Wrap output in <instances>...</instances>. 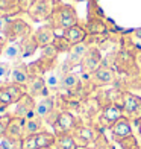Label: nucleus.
<instances>
[{"label":"nucleus","instance_id":"obj_1","mask_svg":"<svg viewBox=\"0 0 141 149\" xmlns=\"http://www.w3.org/2000/svg\"><path fill=\"white\" fill-rule=\"evenodd\" d=\"M77 14L76 9L71 5H65V3H59L55 11H53L52 17L49 18V23L52 24V28L55 31H67L71 26L77 24Z\"/></svg>","mask_w":141,"mask_h":149},{"label":"nucleus","instance_id":"obj_2","mask_svg":"<svg viewBox=\"0 0 141 149\" xmlns=\"http://www.w3.org/2000/svg\"><path fill=\"white\" fill-rule=\"evenodd\" d=\"M61 3V0H33L26 14L32 22H49L55 8Z\"/></svg>","mask_w":141,"mask_h":149},{"label":"nucleus","instance_id":"obj_3","mask_svg":"<svg viewBox=\"0 0 141 149\" xmlns=\"http://www.w3.org/2000/svg\"><path fill=\"white\" fill-rule=\"evenodd\" d=\"M24 94L26 87L23 85H17L12 82L0 85V113L5 111L11 105H15Z\"/></svg>","mask_w":141,"mask_h":149},{"label":"nucleus","instance_id":"obj_4","mask_svg":"<svg viewBox=\"0 0 141 149\" xmlns=\"http://www.w3.org/2000/svg\"><path fill=\"white\" fill-rule=\"evenodd\" d=\"M56 141V134L49 132V131H41L33 135H26L20 141V149H44L55 146Z\"/></svg>","mask_w":141,"mask_h":149},{"label":"nucleus","instance_id":"obj_5","mask_svg":"<svg viewBox=\"0 0 141 149\" xmlns=\"http://www.w3.org/2000/svg\"><path fill=\"white\" fill-rule=\"evenodd\" d=\"M32 32V28L28 22H24L23 18H9V24H8V29H6L5 33V40L6 41H15L20 43L23 41L26 37H29Z\"/></svg>","mask_w":141,"mask_h":149},{"label":"nucleus","instance_id":"obj_6","mask_svg":"<svg viewBox=\"0 0 141 149\" xmlns=\"http://www.w3.org/2000/svg\"><path fill=\"white\" fill-rule=\"evenodd\" d=\"M120 107L123 110V114L131 120H137L141 117V97L137 96V94L131 91H123Z\"/></svg>","mask_w":141,"mask_h":149},{"label":"nucleus","instance_id":"obj_7","mask_svg":"<svg viewBox=\"0 0 141 149\" xmlns=\"http://www.w3.org/2000/svg\"><path fill=\"white\" fill-rule=\"evenodd\" d=\"M102 130L100 128H96L94 125H84L80 123L75 131H73V137L76 140V145L79 146H91L94 141L97 140V137L100 135Z\"/></svg>","mask_w":141,"mask_h":149},{"label":"nucleus","instance_id":"obj_8","mask_svg":"<svg viewBox=\"0 0 141 149\" xmlns=\"http://www.w3.org/2000/svg\"><path fill=\"white\" fill-rule=\"evenodd\" d=\"M80 125V122L76 119V116L67 110H62L53 125V131L56 135L59 134H73V131Z\"/></svg>","mask_w":141,"mask_h":149},{"label":"nucleus","instance_id":"obj_9","mask_svg":"<svg viewBox=\"0 0 141 149\" xmlns=\"http://www.w3.org/2000/svg\"><path fill=\"white\" fill-rule=\"evenodd\" d=\"M102 61H103V58H102V53H100V49L97 46H90L85 58L82 59V63H80L82 73L90 76L91 73H94L100 65H102Z\"/></svg>","mask_w":141,"mask_h":149},{"label":"nucleus","instance_id":"obj_10","mask_svg":"<svg viewBox=\"0 0 141 149\" xmlns=\"http://www.w3.org/2000/svg\"><path fill=\"white\" fill-rule=\"evenodd\" d=\"M88 79L93 84V87H106V85H112L115 82L117 74H115V70H114L112 67L100 65L96 72L90 74Z\"/></svg>","mask_w":141,"mask_h":149},{"label":"nucleus","instance_id":"obj_11","mask_svg":"<svg viewBox=\"0 0 141 149\" xmlns=\"http://www.w3.org/2000/svg\"><path fill=\"white\" fill-rule=\"evenodd\" d=\"M124 116L123 110L118 104H109L102 108V113L99 114V126L103 128H109L115 123L118 119H122Z\"/></svg>","mask_w":141,"mask_h":149},{"label":"nucleus","instance_id":"obj_12","mask_svg":"<svg viewBox=\"0 0 141 149\" xmlns=\"http://www.w3.org/2000/svg\"><path fill=\"white\" fill-rule=\"evenodd\" d=\"M115 69L120 73H124V74H133L135 72H138V64H137V59L135 55L127 50H122L115 56Z\"/></svg>","mask_w":141,"mask_h":149},{"label":"nucleus","instance_id":"obj_13","mask_svg":"<svg viewBox=\"0 0 141 149\" xmlns=\"http://www.w3.org/2000/svg\"><path fill=\"white\" fill-rule=\"evenodd\" d=\"M35 105H37V100L33 99L30 94L26 93L24 96L18 100L15 104V110L12 113V116H17V117H23V119H30L35 114Z\"/></svg>","mask_w":141,"mask_h":149},{"label":"nucleus","instance_id":"obj_14","mask_svg":"<svg viewBox=\"0 0 141 149\" xmlns=\"http://www.w3.org/2000/svg\"><path fill=\"white\" fill-rule=\"evenodd\" d=\"M26 93L35 97H46L50 96V90L46 85V79L44 76H30L28 85H26Z\"/></svg>","mask_w":141,"mask_h":149},{"label":"nucleus","instance_id":"obj_15","mask_svg":"<svg viewBox=\"0 0 141 149\" xmlns=\"http://www.w3.org/2000/svg\"><path fill=\"white\" fill-rule=\"evenodd\" d=\"M33 37H35L39 49H43V47L49 46V44H53V41H55V38H56V31L52 28L50 23H47V24L39 26V28L33 32Z\"/></svg>","mask_w":141,"mask_h":149},{"label":"nucleus","instance_id":"obj_16","mask_svg":"<svg viewBox=\"0 0 141 149\" xmlns=\"http://www.w3.org/2000/svg\"><path fill=\"white\" fill-rule=\"evenodd\" d=\"M5 137H8L11 140H15V141H21L24 139V119L12 116L8 128H6Z\"/></svg>","mask_w":141,"mask_h":149},{"label":"nucleus","instance_id":"obj_17","mask_svg":"<svg viewBox=\"0 0 141 149\" xmlns=\"http://www.w3.org/2000/svg\"><path fill=\"white\" fill-rule=\"evenodd\" d=\"M111 132H112V139L115 141H120L124 137L132 135V125H131V119L123 116L122 119H118L115 123L111 126Z\"/></svg>","mask_w":141,"mask_h":149},{"label":"nucleus","instance_id":"obj_18","mask_svg":"<svg viewBox=\"0 0 141 149\" xmlns=\"http://www.w3.org/2000/svg\"><path fill=\"white\" fill-rule=\"evenodd\" d=\"M55 110H56V104H55V97L53 96L41 97L35 105V114L43 120H46Z\"/></svg>","mask_w":141,"mask_h":149},{"label":"nucleus","instance_id":"obj_19","mask_svg":"<svg viewBox=\"0 0 141 149\" xmlns=\"http://www.w3.org/2000/svg\"><path fill=\"white\" fill-rule=\"evenodd\" d=\"M61 88L65 90L70 94H76V91H79L82 88V81H80V76L75 72H68L62 76L61 81Z\"/></svg>","mask_w":141,"mask_h":149},{"label":"nucleus","instance_id":"obj_20","mask_svg":"<svg viewBox=\"0 0 141 149\" xmlns=\"http://www.w3.org/2000/svg\"><path fill=\"white\" fill-rule=\"evenodd\" d=\"M11 82L12 84H17V85H23L26 87L30 79V73L29 69L26 64H17L11 69Z\"/></svg>","mask_w":141,"mask_h":149},{"label":"nucleus","instance_id":"obj_21","mask_svg":"<svg viewBox=\"0 0 141 149\" xmlns=\"http://www.w3.org/2000/svg\"><path fill=\"white\" fill-rule=\"evenodd\" d=\"M62 35L68 40L73 46H75V44H79V43H84L85 40H86V37H88V33H86L84 26H80L77 23L75 26H71V28H68L67 31H64Z\"/></svg>","mask_w":141,"mask_h":149},{"label":"nucleus","instance_id":"obj_22","mask_svg":"<svg viewBox=\"0 0 141 149\" xmlns=\"http://www.w3.org/2000/svg\"><path fill=\"white\" fill-rule=\"evenodd\" d=\"M23 12L20 0H0V17L12 18Z\"/></svg>","mask_w":141,"mask_h":149},{"label":"nucleus","instance_id":"obj_23","mask_svg":"<svg viewBox=\"0 0 141 149\" xmlns=\"http://www.w3.org/2000/svg\"><path fill=\"white\" fill-rule=\"evenodd\" d=\"M86 33L91 37H96V35H105V33H108V28H106V24L100 20V17H96V18H88V22L84 26Z\"/></svg>","mask_w":141,"mask_h":149},{"label":"nucleus","instance_id":"obj_24","mask_svg":"<svg viewBox=\"0 0 141 149\" xmlns=\"http://www.w3.org/2000/svg\"><path fill=\"white\" fill-rule=\"evenodd\" d=\"M41 131H46L43 119H39L38 116H33L30 119H24V137H26V135L38 134Z\"/></svg>","mask_w":141,"mask_h":149},{"label":"nucleus","instance_id":"obj_25","mask_svg":"<svg viewBox=\"0 0 141 149\" xmlns=\"http://www.w3.org/2000/svg\"><path fill=\"white\" fill-rule=\"evenodd\" d=\"M2 55L6 59H9V61L21 59L23 58V55H21V46H20V43H15V41H6Z\"/></svg>","mask_w":141,"mask_h":149},{"label":"nucleus","instance_id":"obj_26","mask_svg":"<svg viewBox=\"0 0 141 149\" xmlns=\"http://www.w3.org/2000/svg\"><path fill=\"white\" fill-rule=\"evenodd\" d=\"M20 46H21V55H23V58L32 56L33 53L39 49V46L37 43L35 37H33V33H30L29 37H26L23 41H20Z\"/></svg>","mask_w":141,"mask_h":149},{"label":"nucleus","instance_id":"obj_27","mask_svg":"<svg viewBox=\"0 0 141 149\" xmlns=\"http://www.w3.org/2000/svg\"><path fill=\"white\" fill-rule=\"evenodd\" d=\"M62 76H64V73L61 70H50L49 73H47V76L44 78L46 79V85H47V88L49 90H59L61 88V81H62Z\"/></svg>","mask_w":141,"mask_h":149},{"label":"nucleus","instance_id":"obj_28","mask_svg":"<svg viewBox=\"0 0 141 149\" xmlns=\"http://www.w3.org/2000/svg\"><path fill=\"white\" fill-rule=\"evenodd\" d=\"M55 148L56 149H77V145L73 134H59L56 135Z\"/></svg>","mask_w":141,"mask_h":149},{"label":"nucleus","instance_id":"obj_29","mask_svg":"<svg viewBox=\"0 0 141 149\" xmlns=\"http://www.w3.org/2000/svg\"><path fill=\"white\" fill-rule=\"evenodd\" d=\"M58 55H59V52H58L56 47L53 44H49V46H46L41 49V56L39 58H43L44 61H47V63H50V64H55Z\"/></svg>","mask_w":141,"mask_h":149},{"label":"nucleus","instance_id":"obj_30","mask_svg":"<svg viewBox=\"0 0 141 149\" xmlns=\"http://www.w3.org/2000/svg\"><path fill=\"white\" fill-rule=\"evenodd\" d=\"M53 46L58 49V52L59 53H68L70 52V49L73 47V44L67 40L62 33L61 35H56V38H55V41H53Z\"/></svg>","mask_w":141,"mask_h":149},{"label":"nucleus","instance_id":"obj_31","mask_svg":"<svg viewBox=\"0 0 141 149\" xmlns=\"http://www.w3.org/2000/svg\"><path fill=\"white\" fill-rule=\"evenodd\" d=\"M118 143H120V146H122V149H140V145H138V141L133 135L122 139Z\"/></svg>","mask_w":141,"mask_h":149},{"label":"nucleus","instance_id":"obj_32","mask_svg":"<svg viewBox=\"0 0 141 149\" xmlns=\"http://www.w3.org/2000/svg\"><path fill=\"white\" fill-rule=\"evenodd\" d=\"M93 148H94V149H114L112 145L109 143V140L105 137L103 132H100V135L97 137V140L93 143Z\"/></svg>","mask_w":141,"mask_h":149},{"label":"nucleus","instance_id":"obj_33","mask_svg":"<svg viewBox=\"0 0 141 149\" xmlns=\"http://www.w3.org/2000/svg\"><path fill=\"white\" fill-rule=\"evenodd\" d=\"M0 149H20V141L11 140L8 137L0 139Z\"/></svg>","mask_w":141,"mask_h":149},{"label":"nucleus","instance_id":"obj_34","mask_svg":"<svg viewBox=\"0 0 141 149\" xmlns=\"http://www.w3.org/2000/svg\"><path fill=\"white\" fill-rule=\"evenodd\" d=\"M11 119H12V114H2V116H0V139L5 137L6 128H8Z\"/></svg>","mask_w":141,"mask_h":149},{"label":"nucleus","instance_id":"obj_35","mask_svg":"<svg viewBox=\"0 0 141 149\" xmlns=\"http://www.w3.org/2000/svg\"><path fill=\"white\" fill-rule=\"evenodd\" d=\"M11 76V67L6 63H0V82H5L6 78Z\"/></svg>","mask_w":141,"mask_h":149},{"label":"nucleus","instance_id":"obj_36","mask_svg":"<svg viewBox=\"0 0 141 149\" xmlns=\"http://www.w3.org/2000/svg\"><path fill=\"white\" fill-rule=\"evenodd\" d=\"M8 24H9V18L8 17H0V35L5 38V33L6 29H8Z\"/></svg>","mask_w":141,"mask_h":149},{"label":"nucleus","instance_id":"obj_37","mask_svg":"<svg viewBox=\"0 0 141 149\" xmlns=\"http://www.w3.org/2000/svg\"><path fill=\"white\" fill-rule=\"evenodd\" d=\"M135 59H137V64L138 65H141V47H137V50H135Z\"/></svg>","mask_w":141,"mask_h":149},{"label":"nucleus","instance_id":"obj_38","mask_svg":"<svg viewBox=\"0 0 141 149\" xmlns=\"http://www.w3.org/2000/svg\"><path fill=\"white\" fill-rule=\"evenodd\" d=\"M5 44H6V40L0 35V56H2V53H3V49H5Z\"/></svg>","mask_w":141,"mask_h":149},{"label":"nucleus","instance_id":"obj_39","mask_svg":"<svg viewBox=\"0 0 141 149\" xmlns=\"http://www.w3.org/2000/svg\"><path fill=\"white\" fill-rule=\"evenodd\" d=\"M135 123L138 125V132H140V139H141V117L140 119H137V120H133Z\"/></svg>","mask_w":141,"mask_h":149},{"label":"nucleus","instance_id":"obj_40","mask_svg":"<svg viewBox=\"0 0 141 149\" xmlns=\"http://www.w3.org/2000/svg\"><path fill=\"white\" fill-rule=\"evenodd\" d=\"M132 33H133V35H135L137 38H141V28H138V29H135V31H133Z\"/></svg>","mask_w":141,"mask_h":149},{"label":"nucleus","instance_id":"obj_41","mask_svg":"<svg viewBox=\"0 0 141 149\" xmlns=\"http://www.w3.org/2000/svg\"><path fill=\"white\" fill-rule=\"evenodd\" d=\"M77 149H94L93 146H79Z\"/></svg>","mask_w":141,"mask_h":149},{"label":"nucleus","instance_id":"obj_42","mask_svg":"<svg viewBox=\"0 0 141 149\" xmlns=\"http://www.w3.org/2000/svg\"><path fill=\"white\" fill-rule=\"evenodd\" d=\"M44 149H56L55 146H50V148H44Z\"/></svg>","mask_w":141,"mask_h":149},{"label":"nucleus","instance_id":"obj_43","mask_svg":"<svg viewBox=\"0 0 141 149\" xmlns=\"http://www.w3.org/2000/svg\"><path fill=\"white\" fill-rule=\"evenodd\" d=\"M75 2H82V0H75Z\"/></svg>","mask_w":141,"mask_h":149}]
</instances>
